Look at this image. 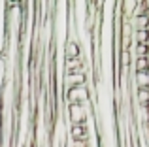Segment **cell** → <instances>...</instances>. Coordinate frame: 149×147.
Instances as JSON below:
<instances>
[{
	"label": "cell",
	"instance_id": "6da1fadb",
	"mask_svg": "<svg viewBox=\"0 0 149 147\" xmlns=\"http://www.w3.org/2000/svg\"><path fill=\"white\" fill-rule=\"evenodd\" d=\"M85 100H87V87L85 85H79V87L68 91V102L72 106L74 104H85Z\"/></svg>",
	"mask_w": 149,
	"mask_h": 147
},
{
	"label": "cell",
	"instance_id": "7a4b0ae2",
	"mask_svg": "<svg viewBox=\"0 0 149 147\" xmlns=\"http://www.w3.org/2000/svg\"><path fill=\"white\" fill-rule=\"evenodd\" d=\"M83 81H85L83 74H66L64 76V87H66V91H72V89L83 85Z\"/></svg>",
	"mask_w": 149,
	"mask_h": 147
},
{
	"label": "cell",
	"instance_id": "3957f363",
	"mask_svg": "<svg viewBox=\"0 0 149 147\" xmlns=\"http://www.w3.org/2000/svg\"><path fill=\"white\" fill-rule=\"evenodd\" d=\"M64 53H66V59H79V47H77L76 42H68L64 47Z\"/></svg>",
	"mask_w": 149,
	"mask_h": 147
},
{
	"label": "cell",
	"instance_id": "277c9868",
	"mask_svg": "<svg viewBox=\"0 0 149 147\" xmlns=\"http://www.w3.org/2000/svg\"><path fill=\"white\" fill-rule=\"evenodd\" d=\"M136 83H138L140 89H149V70L136 74Z\"/></svg>",
	"mask_w": 149,
	"mask_h": 147
},
{
	"label": "cell",
	"instance_id": "5b68a950",
	"mask_svg": "<svg viewBox=\"0 0 149 147\" xmlns=\"http://www.w3.org/2000/svg\"><path fill=\"white\" fill-rule=\"evenodd\" d=\"M83 136H85L83 125H74L72 126V138H76V141H79V140H83Z\"/></svg>",
	"mask_w": 149,
	"mask_h": 147
},
{
	"label": "cell",
	"instance_id": "8992f818",
	"mask_svg": "<svg viewBox=\"0 0 149 147\" xmlns=\"http://www.w3.org/2000/svg\"><path fill=\"white\" fill-rule=\"evenodd\" d=\"M136 70L138 72H147L149 70V57H142L136 60Z\"/></svg>",
	"mask_w": 149,
	"mask_h": 147
},
{
	"label": "cell",
	"instance_id": "52a82bcc",
	"mask_svg": "<svg viewBox=\"0 0 149 147\" xmlns=\"http://www.w3.org/2000/svg\"><path fill=\"white\" fill-rule=\"evenodd\" d=\"M138 100L142 106H149V89H140L138 91Z\"/></svg>",
	"mask_w": 149,
	"mask_h": 147
},
{
	"label": "cell",
	"instance_id": "ba28073f",
	"mask_svg": "<svg viewBox=\"0 0 149 147\" xmlns=\"http://www.w3.org/2000/svg\"><path fill=\"white\" fill-rule=\"evenodd\" d=\"M136 55H138V59L149 57V44H138L136 45Z\"/></svg>",
	"mask_w": 149,
	"mask_h": 147
},
{
	"label": "cell",
	"instance_id": "9c48e42d",
	"mask_svg": "<svg viewBox=\"0 0 149 147\" xmlns=\"http://www.w3.org/2000/svg\"><path fill=\"white\" fill-rule=\"evenodd\" d=\"M138 44H149V30H136Z\"/></svg>",
	"mask_w": 149,
	"mask_h": 147
}]
</instances>
